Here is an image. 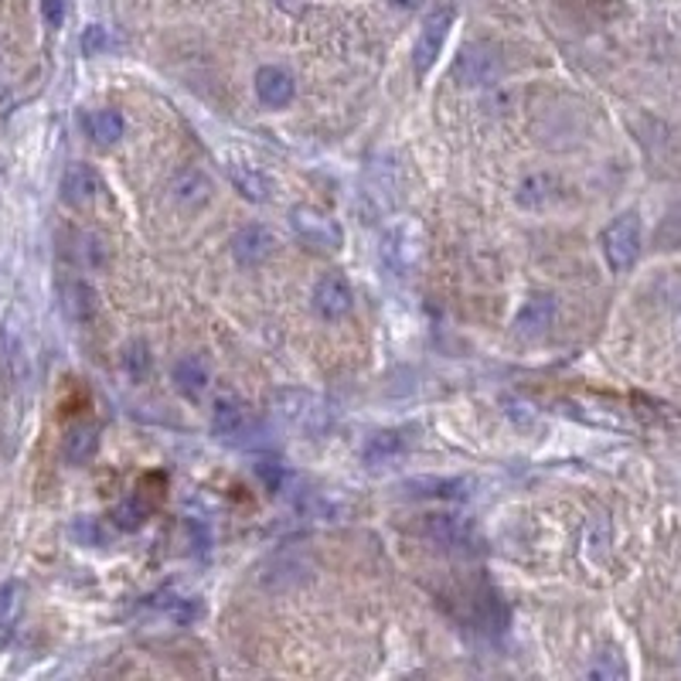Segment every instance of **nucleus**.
<instances>
[{"instance_id":"obj_1","label":"nucleus","mask_w":681,"mask_h":681,"mask_svg":"<svg viewBox=\"0 0 681 681\" xmlns=\"http://www.w3.org/2000/svg\"><path fill=\"white\" fill-rule=\"evenodd\" d=\"M600 246H604V255H607V266L613 273L631 270L637 263V255H641V218H637V212L617 215L604 229Z\"/></svg>"},{"instance_id":"obj_2","label":"nucleus","mask_w":681,"mask_h":681,"mask_svg":"<svg viewBox=\"0 0 681 681\" xmlns=\"http://www.w3.org/2000/svg\"><path fill=\"white\" fill-rule=\"evenodd\" d=\"M276 409L300 433H324L331 426V409H327L324 399H318L314 392H300V389L279 392L276 395Z\"/></svg>"},{"instance_id":"obj_3","label":"nucleus","mask_w":681,"mask_h":681,"mask_svg":"<svg viewBox=\"0 0 681 681\" xmlns=\"http://www.w3.org/2000/svg\"><path fill=\"white\" fill-rule=\"evenodd\" d=\"M290 222H294V232H297L310 249L334 252V249L345 246V232H340V225H337L331 215L318 212V208L300 205V208H294Z\"/></svg>"},{"instance_id":"obj_4","label":"nucleus","mask_w":681,"mask_h":681,"mask_svg":"<svg viewBox=\"0 0 681 681\" xmlns=\"http://www.w3.org/2000/svg\"><path fill=\"white\" fill-rule=\"evenodd\" d=\"M453 75L467 89H480V85H491L501 75V59L498 51L488 45H467L461 48L457 62H453Z\"/></svg>"},{"instance_id":"obj_5","label":"nucleus","mask_w":681,"mask_h":681,"mask_svg":"<svg viewBox=\"0 0 681 681\" xmlns=\"http://www.w3.org/2000/svg\"><path fill=\"white\" fill-rule=\"evenodd\" d=\"M450 27H453V8H437L430 17H426L422 24V32L416 38V48H413V65L419 75H426L437 59H440V51H443V41L450 35Z\"/></svg>"},{"instance_id":"obj_6","label":"nucleus","mask_w":681,"mask_h":681,"mask_svg":"<svg viewBox=\"0 0 681 681\" xmlns=\"http://www.w3.org/2000/svg\"><path fill=\"white\" fill-rule=\"evenodd\" d=\"M351 283L340 276V273H327L318 279L314 287V310L324 318V321H340L351 314Z\"/></svg>"},{"instance_id":"obj_7","label":"nucleus","mask_w":681,"mask_h":681,"mask_svg":"<svg viewBox=\"0 0 681 681\" xmlns=\"http://www.w3.org/2000/svg\"><path fill=\"white\" fill-rule=\"evenodd\" d=\"M255 96H260V103L270 106V109H283V106L294 103L297 82H294V75L287 69L263 65L260 72H255Z\"/></svg>"},{"instance_id":"obj_8","label":"nucleus","mask_w":681,"mask_h":681,"mask_svg":"<svg viewBox=\"0 0 681 681\" xmlns=\"http://www.w3.org/2000/svg\"><path fill=\"white\" fill-rule=\"evenodd\" d=\"M212 426L222 440H242L252 430V413L242 399H236V395H218Z\"/></svg>"},{"instance_id":"obj_9","label":"nucleus","mask_w":681,"mask_h":681,"mask_svg":"<svg viewBox=\"0 0 681 681\" xmlns=\"http://www.w3.org/2000/svg\"><path fill=\"white\" fill-rule=\"evenodd\" d=\"M225 170H229V181L236 184V191H242V198H249V202H270V198H273L270 175H263V170L255 164H249L242 157H229Z\"/></svg>"},{"instance_id":"obj_10","label":"nucleus","mask_w":681,"mask_h":681,"mask_svg":"<svg viewBox=\"0 0 681 681\" xmlns=\"http://www.w3.org/2000/svg\"><path fill=\"white\" fill-rule=\"evenodd\" d=\"M170 202L181 205V208H202L208 198H212V181L202 175L198 167H184L178 170L175 178H170Z\"/></svg>"},{"instance_id":"obj_11","label":"nucleus","mask_w":681,"mask_h":681,"mask_svg":"<svg viewBox=\"0 0 681 681\" xmlns=\"http://www.w3.org/2000/svg\"><path fill=\"white\" fill-rule=\"evenodd\" d=\"M273 252H276V239H273L270 229H260V225H252V229H242L232 239V255H236L242 266H260V263L270 260Z\"/></svg>"},{"instance_id":"obj_12","label":"nucleus","mask_w":681,"mask_h":681,"mask_svg":"<svg viewBox=\"0 0 681 681\" xmlns=\"http://www.w3.org/2000/svg\"><path fill=\"white\" fill-rule=\"evenodd\" d=\"M555 321V300L552 297H531L525 307H522V314L515 318V331L522 337H538V334H546Z\"/></svg>"},{"instance_id":"obj_13","label":"nucleus","mask_w":681,"mask_h":681,"mask_svg":"<svg viewBox=\"0 0 681 681\" xmlns=\"http://www.w3.org/2000/svg\"><path fill=\"white\" fill-rule=\"evenodd\" d=\"M82 127H85V133H89L93 144H99V147H112L123 136V130H127V123H123V117H120L117 109H93V112H85Z\"/></svg>"},{"instance_id":"obj_14","label":"nucleus","mask_w":681,"mask_h":681,"mask_svg":"<svg viewBox=\"0 0 681 681\" xmlns=\"http://www.w3.org/2000/svg\"><path fill=\"white\" fill-rule=\"evenodd\" d=\"M99 191V178H96V170L93 167H85V164H72L65 170V178H62V198L72 205H85V202H93Z\"/></svg>"},{"instance_id":"obj_15","label":"nucleus","mask_w":681,"mask_h":681,"mask_svg":"<svg viewBox=\"0 0 681 681\" xmlns=\"http://www.w3.org/2000/svg\"><path fill=\"white\" fill-rule=\"evenodd\" d=\"M212 382V372H208V365L198 358V355H188L175 365V385L184 392V395H202Z\"/></svg>"},{"instance_id":"obj_16","label":"nucleus","mask_w":681,"mask_h":681,"mask_svg":"<svg viewBox=\"0 0 681 681\" xmlns=\"http://www.w3.org/2000/svg\"><path fill=\"white\" fill-rule=\"evenodd\" d=\"M96 446H99V430L93 422H79L69 430V437L62 443V453H65L69 464H85L96 453Z\"/></svg>"},{"instance_id":"obj_17","label":"nucleus","mask_w":681,"mask_h":681,"mask_svg":"<svg viewBox=\"0 0 681 681\" xmlns=\"http://www.w3.org/2000/svg\"><path fill=\"white\" fill-rule=\"evenodd\" d=\"M403 450H406V437H403V433H395V430H389V433L372 437V443L365 446V457H368V464H385V461H395V457H399Z\"/></svg>"},{"instance_id":"obj_18","label":"nucleus","mask_w":681,"mask_h":681,"mask_svg":"<svg viewBox=\"0 0 681 681\" xmlns=\"http://www.w3.org/2000/svg\"><path fill=\"white\" fill-rule=\"evenodd\" d=\"M147 515H151V501L144 498V494H130L117 511H112V518H117V525L120 528H140L147 522Z\"/></svg>"},{"instance_id":"obj_19","label":"nucleus","mask_w":681,"mask_h":681,"mask_svg":"<svg viewBox=\"0 0 681 681\" xmlns=\"http://www.w3.org/2000/svg\"><path fill=\"white\" fill-rule=\"evenodd\" d=\"M21 607H24L21 583H4V586H0V631L11 628V623L17 620V613H21Z\"/></svg>"},{"instance_id":"obj_20","label":"nucleus","mask_w":681,"mask_h":681,"mask_svg":"<svg viewBox=\"0 0 681 681\" xmlns=\"http://www.w3.org/2000/svg\"><path fill=\"white\" fill-rule=\"evenodd\" d=\"M416 488L413 494H433V498H464V480H413Z\"/></svg>"},{"instance_id":"obj_21","label":"nucleus","mask_w":681,"mask_h":681,"mask_svg":"<svg viewBox=\"0 0 681 681\" xmlns=\"http://www.w3.org/2000/svg\"><path fill=\"white\" fill-rule=\"evenodd\" d=\"M586 674L589 678H620V674H628V668H623L620 661H613V658H607V661H596Z\"/></svg>"},{"instance_id":"obj_22","label":"nucleus","mask_w":681,"mask_h":681,"mask_svg":"<svg viewBox=\"0 0 681 681\" xmlns=\"http://www.w3.org/2000/svg\"><path fill=\"white\" fill-rule=\"evenodd\" d=\"M41 14L51 27H59L65 17V0H41Z\"/></svg>"},{"instance_id":"obj_23","label":"nucleus","mask_w":681,"mask_h":681,"mask_svg":"<svg viewBox=\"0 0 681 681\" xmlns=\"http://www.w3.org/2000/svg\"><path fill=\"white\" fill-rule=\"evenodd\" d=\"M103 45H106V32H103V27H99V24H93V27H89V32H85V38H82V48H85V51H89V55H96V51H99Z\"/></svg>"},{"instance_id":"obj_24","label":"nucleus","mask_w":681,"mask_h":681,"mask_svg":"<svg viewBox=\"0 0 681 681\" xmlns=\"http://www.w3.org/2000/svg\"><path fill=\"white\" fill-rule=\"evenodd\" d=\"M127 361H130V365L136 368V372H140V368H144V365H147V358H144V348H140V345H136V348H133V351L127 355Z\"/></svg>"},{"instance_id":"obj_25","label":"nucleus","mask_w":681,"mask_h":681,"mask_svg":"<svg viewBox=\"0 0 681 681\" xmlns=\"http://www.w3.org/2000/svg\"><path fill=\"white\" fill-rule=\"evenodd\" d=\"M392 4H395V8H403V11H413V8L422 4V0H392Z\"/></svg>"}]
</instances>
